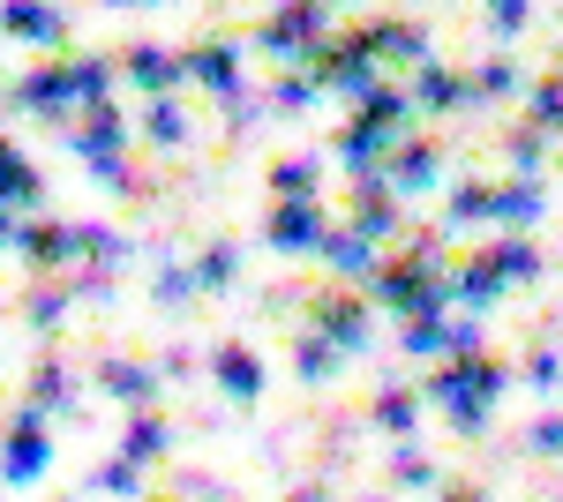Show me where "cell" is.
I'll return each instance as SVG.
<instances>
[{
  "mask_svg": "<svg viewBox=\"0 0 563 502\" xmlns=\"http://www.w3.org/2000/svg\"><path fill=\"white\" fill-rule=\"evenodd\" d=\"M0 31H15V38H60V15H53V8L8 0V8H0Z\"/></svg>",
  "mask_w": 563,
  "mask_h": 502,
  "instance_id": "16",
  "label": "cell"
},
{
  "mask_svg": "<svg viewBox=\"0 0 563 502\" xmlns=\"http://www.w3.org/2000/svg\"><path fill=\"white\" fill-rule=\"evenodd\" d=\"M511 83H519L511 60H481L474 76H466V98H496V90H511Z\"/></svg>",
  "mask_w": 563,
  "mask_h": 502,
  "instance_id": "22",
  "label": "cell"
},
{
  "mask_svg": "<svg viewBox=\"0 0 563 502\" xmlns=\"http://www.w3.org/2000/svg\"><path fill=\"white\" fill-rule=\"evenodd\" d=\"M331 263H339V270H346V278H376V270H384V263H376V241H368V233H361V225H346V233H331Z\"/></svg>",
  "mask_w": 563,
  "mask_h": 502,
  "instance_id": "11",
  "label": "cell"
},
{
  "mask_svg": "<svg viewBox=\"0 0 563 502\" xmlns=\"http://www.w3.org/2000/svg\"><path fill=\"white\" fill-rule=\"evenodd\" d=\"M286 502H323V488H294V495H286Z\"/></svg>",
  "mask_w": 563,
  "mask_h": 502,
  "instance_id": "31",
  "label": "cell"
},
{
  "mask_svg": "<svg viewBox=\"0 0 563 502\" xmlns=\"http://www.w3.org/2000/svg\"><path fill=\"white\" fill-rule=\"evenodd\" d=\"M31 398H38V405H68V398H76V382H68V368H53V360H45L38 376H31Z\"/></svg>",
  "mask_w": 563,
  "mask_h": 502,
  "instance_id": "25",
  "label": "cell"
},
{
  "mask_svg": "<svg viewBox=\"0 0 563 502\" xmlns=\"http://www.w3.org/2000/svg\"><path fill=\"white\" fill-rule=\"evenodd\" d=\"M256 38L271 45V53H294V45H316L323 38V8H278V15H271V23H256Z\"/></svg>",
  "mask_w": 563,
  "mask_h": 502,
  "instance_id": "5",
  "label": "cell"
},
{
  "mask_svg": "<svg viewBox=\"0 0 563 502\" xmlns=\"http://www.w3.org/2000/svg\"><path fill=\"white\" fill-rule=\"evenodd\" d=\"M143 135H151V143H180V135H188V113H180L174 98H151V113H143Z\"/></svg>",
  "mask_w": 563,
  "mask_h": 502,
  "instance_id": "20",
  "label": "cell"
},
{
  "mask_svg": "<svg viewBox=\"0 0 563 502\" xmlns=\"http://www.w3.org/2000/svg\"><path fill=\"white\" fill-rule=\"evenodd\" d=\"M218 382H225L233 398H256V390H263L256 353H249V345H225V353H218Z\"/></svg>",
  "mask_w": 563,
  "mask_h": 502,
  "instance_id": "14",
  "label": "cell"
},
{
  "mask_svg": "<svg viewBox=\"0 0 563 502\" xmlns=\"http://www.w3.org/2000/svg\"><path fill=\"white\" fill-rule=\"evenodd\" d=\"M526 443H533V450H549V458H556V450H563V413L533 420V435H526Z\"/></svg>",
  "mask_w": 563,
  "mask_h": 502,
  "instance_id": "29",
  "label": "cell"
},
{
  "mask_svg": "<svg viewBox=\"0 0 563 502\" xmlns=\"http://www.w3.org/2000/svg\"><path fill=\"white\" fill-rule=\"evenodd\" d=\"M121 68H129L135 83H151L158 98H166V90L188 76V53H166V45H129V53H121Z\"/></svg>",
  "mask_w": 563,
  "mask_h": 502,
  "instance_id": "6",
  "label": "cell"
},
{
  "mask_svg": "<svg viewBox=\"0 0 563 502\" xmlns=\"http://www.w3.org/2000/svg\"><path fill=\"white\" fill-rule=\"evenodd\" d=\"M443 502H488V495H474V488H451V495H443Z\"/></svg>",
  "mask_w": 563,
  "mask_h": 502,
  "instance_id": "32",
  "label": "cell"
},
{
  "mask_svg": "<svg viewBox=\"0 0 563 502\" xmlns=\"http://www.w3.org/2000/svg\"><path fill=\"white\" fill-rule=\"evenodd\" d=\"M294 368H301V382H323L331 376V337H301L294 345Z\"/></svg>",
  "mask_w": 563,
  "mask_h": 502,
  "instance_id": "24",
  "label": "cell"
},
{
  "mask_svg": "<svg viewBox=\"0 0 563 502\" xmlns=\"http://www.w3.org/2000/svg\"><path fill=\"white\" fill-rule=\"evenodd\" d=\"M368 502H384V495H368Z\"/></svg>",
  "mask_w": 563,
  "mask_h": 502,
  "instance_id": "34",
  "label": "cell"
},
{
  "mask_svg": "<svg viewBox=\"0 0 563 502\" xmlns=\"http://www.w3.org/2000/svg\"><path fill=\"white\" fill-rule=\"evenodd\" d=\"M533 127H541V135L563 127V76H541V83H533Z\"/></svg>",
  "mask_w": 563,
  "mask_h": 502,
  "instance_id": "21",
  "label": "cell"
},
{
  "mask_svg": "<svg viewBox=\"0 0 563 502\" xmlns=\"http://www.w3.org/2000/svg\"><path fill=\"white\" fill-rule=\"evenodd\" d=\"M390 472H398V488H435V465L421 458V450H398V465H390Z\"/></svg>",
  "mask_w": 563,
  "mask_h": 502,
  "instance_id": "27",
  "label": "cell"
},
{
  "mask_svg": "<svg viewBox=\"0 0 563 502\" xmlns=\"http://www.w3.org/2000/svg\"><path fill=\"white\" fill-rule=\"evenodd\" d=\"M98 382H106L113 398H129V405H151V390H158V376H151L143 360H106V368H98Z\"/></svg>",
  "mask_w": 563,
  "mask_h": 502,
  "instance_id": "13",
  "label": "cell"
},
{
  "mask_svg": "<svg viewBox=\"0 0 563 502\" xmlns=\"http://www.w3.org/2000/svg\"><path fill=\"white\" fill-rule=\"evenodd\" d=\"M413 98H421L429 113H451V105H466V76H451L443 60H421V68H413Z\"/></svg>",
  "mask_w": 563,
  "mask_h": 502,
  "instance_id": "8",
  "label": "cell"
},
{
  "mask_svg": "<svg viewBox=\"0 0 563 502\" xmlns=\"http://www.w3.org/2000/svg\"><path fill=\"white\" fill-rule=\"evenodd\" d=\"M376 427H384V435H406V427H413V390H384V398H376Z\"/></svg>",
  "mask_w": 563,
  "mask_h": 502,
  "instance_id": "23",
  "label": "cell"
},
{
  "mask_svg": "<svg viewBox=\"0 0 563 502\" xmlns=\"http://www.w3.org/2000/svg\"><path fill=\"white\" fill-rule=\"evenodd\" d=\"M526 376H533V382H556L563 360H556V353H533V368H526Z\"/></svg>",
  "mask_w": 563,
  "mask_h": 502,
  "instance_id": "30",
  "label": "cell"
},
{
  "mask_svg": "<svg viewBox=\"0 0 563 502\" xmlns=\"http://www.w3.org/2000/svg\"><path fill=\"white\" fill-rule=\"evenodd\" d=\"M233 263H241V255H233V241H211V248L188 263V270H196V293H203V286H225V278H233Z\"/></svg>",
  "mask_w": 563,
  "mask_h": 502,
  "instance_id": "19",
  "label": "cell"
},
{
  "mask_svg": "<svg viewBox=\"0 0 563 502\" xmlns=\"http://www.w3.org/2000/svg\"><path fill=\"white\" fill-rule=\"evenodd\" d=\"M68 143H76L84 158H98V166H113V150L129 143V121H121L113 105H90V113H84V127H76Z\"/></svg>",
  "mask_w": 563,
  "mask_h": 502,
  "instance_id": "7",
  "label": "cell"
},
{
  "mask_svg": "<svg viewBox=\"0 0 563 502\" xmlns=\"http://www.w3.org/2000/svg\"><path fill=\"white\" fill-rule=\"evenodd\" d=\"M45 458H53V450H45L38 405H31V413H15V420H8V443H0V472H8V480H38Z\"/></svg>",
  "mask_w": 563,
  "mask_h": 502,
  "instance_id": "3",
  "label": "cell"
},
{
  "mask_svg": "<svg viewBox=\"0 0 563 502\" xmlns=\"http://www.w3.org/2000/svg\"><path fill=\"white\" fill-rule=\"evenodd\" d=\"M188 76H196V83H211V90H225V105H241V76H233V45H196V53H188Z\"/></svg>",
  "mask_w": 563,
  "mask_h": 502,
  "instance_id": "9",
  "label": "cell"
},
{
  "mask_svg": "<svg viewBox=\"0 0 563 502\" xmlns=\"http://www.w3.org/2000/svg\"><path fill=\"white\" fill-rule=\"evenodd\" d=\"M271 188H278V203H316V158H278Z\"/></svg>",
  "mask_w": 563,
  "mask_h": 502,
  "instance_id": "15",
  "label": "cell"
},
{
  "mask_svg": "<svg viewBox=\"0 0 563 502\" xmlns=\"http://www.w3.org/2000/svg\"><path fill=\"white\" fill-rule=\"evenodd\" d=\"M308 323L331 337V345L361 353V345H368V300H353L346 286H331V293H316V300H308Z\"/></svg>",
  "mask_w": 563,
  "mask_h": 502,
  "instance_id": "1",
  "label": "cell"
},
{
  "mask_svg": "<svg viewBox=\"0 0 563 502\" xmlns=\"http://www.w3.org/2000/svg\"><path fill=\"white\" fill-rule=\"evenodd\" d=\"M68 300H76L68 286H31V308H23V315L45 331V323H60V308H68Z\"/></svg>",
  "mask_w": 563,
  "mask_h": 502,
  "instance_id": "26",
  "label": "cell"
},
{
  "mask_svg": "<svg viewBox=\"0 0 563 502\" xmlns=\"http://www.w3.org/2000/svg\"><path fill=\"white\" fill-rule=\"evenodd\" d=\"M0 241H15V217H8V210H0Z\"/></svg>",
  "mask_w": 563,
  "mask_h": 502,
  "instance_id": "33",
  "label": "cell"
},
{
  "mask_svg": "<svg viewBox=\"0 0 563 502\" xmlns=\"http://www.w3.org/2000/svg\"><path fill=\"white\" fill-rule=\"evenodd\" d=\"M135 472H143V465L113 458V465H98V488H106V495H129V488H135Z\"/></svg>",
  "mask_w": 563,
  "mask_h": 502,
  "instance_id": "28",
  "label": "cell"
},
{
  "mask_svg": "<svg viewBox=\"0 0 563 502\" xmlns=\"http://www.w3.org/2000/svg\"><path fill=\"white\" fill-rule=\"evenodd\" d=\"M488 263H496V278H533V270H541V255L526 248L519 233H511V241H488Z\"/></svg>",
  "mask_w": 563,
  "mask_h": 502,
  "instance_id": "18",
  "label": "cell"
},
{
  "mask_svg": "<svg viewBox=\"0 0 563 502\" xmlns=\"http://www.w3.org/2000/svg\"><path fill=\"white\" fill-rule=\"evenodd\" d=\"M390 135H398V127H384V121H353L346 135H339V150H346V166H361V172H368V158L384 150Z\"/></svg>",
  "mask_w": 563,
  "mask_h": 502,
  "instance_id": "17",
  "label": "cell"
},
{
  "mask_svg": "<svg viewBox=\"0 0 563 502\" xmlns=\"http://www.w3.org/2000/svg\"><path fill=\"white\" fill-rule=\"evenodd\" d=\"M15 248L53 270V263H76L90 241H84V225H45V217H38V225H15Z\"/></svg>",
  "mask_w": 563,
  "mask_h": 502,
  "instance_id": "4",
  "label": "cell"
},
{
  "mask_svg": "<svg viewBox=\"0 0 563 502\" xmlns=\"http://www.w3.org/2000/svg\"><path fill=\"white\" fill-rule=\"evenodd\" d=\"M271 241H278L286 255H323L331 248V217H323L316 203H278L271 210Z\"/></svg>",
  "mask_w": 563,
  "mask_h": 502,
  "instance_id": "2",
  "label": "cell"
},
{
  "mask_svg": "<svg viewBox=\"0 0 563 502\" xmlns=\"http://www.w3.org/2000/svg\"><path fill=\"white\" fill-rule=\"evenodd\" d=\"M435 143H406L398 150V166H390V188H406V196H421V188H435Z\"/></svg>",
  "mask_w": 563,
  "mask_h": 502,
  "instance_id": "12",
  "label": "cell"
},
{
  "mask_svg": "<svg viewBox=\"0 0 563 502\" xmlns=\"http://www.w3.org/2000/svg\"><path fill=\"white\" fill-rule=\"evenodd\" d=\"M166 443H174V427H166V413H135L129 427H121V458H129V465L158 458Z\"/></svg>",
  "mask_w": 563,
  "mask_h": 502,
  "instance_id": "10",
  "label": "cell"
}]
</instances>
